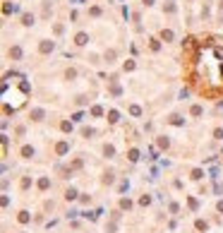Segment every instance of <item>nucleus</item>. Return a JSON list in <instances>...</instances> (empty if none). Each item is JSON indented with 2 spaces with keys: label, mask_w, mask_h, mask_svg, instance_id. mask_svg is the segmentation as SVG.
Segmentation results:
<instances>
[{
  "label": "nucleus",
  "mask_w": 223,
  "mask_h": 233,
  "mask_svg": "<svg viewBox=\"0 0 223 233\" xmlns=\"http://www.w3.org/2000/svg\"><path fill=\"white\" fill-rule=\"evenodd\" d=\"M192 60V82L197 89L206 96H218L223 92V48L216 43H204Z\"/></svg>",
  "instance_id": "f257e3e1"
},
{
  "label": "nucleus",
  "mask_w": 223,
  "mask_h": 233,
  "mask_svg": "<svg viewBox=\"0 0 223 233\" xmlns=\"http://www.w3.org/2000/svg\"><path fill=\"white\" fill-rule=\"evenodd\" d=\"M29 96V82L22 75H7L3 79V111H19Z\"/></svg>",
  "instance_id": "f03ea898"
}]
</instances>
